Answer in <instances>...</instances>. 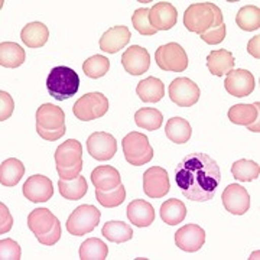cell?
I'll list each match as a JSON object with an SVG mask.
<instances>
[{"label":"cell","mask_w":260,"mask_h":260,"mask_svg":"<svg viewBox=\"0 0 260 260\" xmlns=\"http://www.w3.org/2000/svg\"><path fill=\"white\" fill-rule=\"evenodd\" d=\"M175 182L182 195L197 203L213 200L221 182V171L207 153H189L177 165Z\"/></svg>","instance_id":"cell-1"},{"label":"cell","mask_w":260,"mask_h":260,"mask_svg":"<svg viewBox=\"0 0 260 260\" xmlns=\"http://www.w3.org/2000/svg\"><path fill=\"white\" fill-rule=\"evenodd\" d=\"M223 12L221 9L210 2L194 3L188 6L184 15V25L189 32L203 35L210 29L223 25Z\"/></svg>","instance_id":"cell-2"},{"label":"cell","mask_w":260,"mask_h":260,"mask_svg":"<svg viewBox=\"0 0 260 260\" xmlns=\"http://www.w3.org/2000/svg\"><path fill=\"white\" fill-rule=\"evenodd\" d=\"M49 95L56 102H64L77 94L80 88V77L73 68L59 65L51 70L47 78Z\"/></svg>","instance_id":"cell-3"},{"label":"cell","mask_w":260,"mask_h":260,"mask_svg":"<svg viewBox=\"0 0 260 260\" xmlns=\"http://www.w3.org/2000/svg\"><path fill=\"white\" fill-rule=\"evenodd\" d=\"M121 149L127 164L133 167H142L153 159V148L150 146L146 135L139 132H130L121 140Z\"/></svg>","instance_id":"cell-4"},{"label":"cell","mask_w":260,"mask_h":260,"mask_svg":"<svg viewBox=\"0 0 260 260\" xmlns=\"http://www.w3.org/2000/svg\"><path fill=\"white\" fill-rule=\"evenodd\" d=\"M102 213L94 205L85 204L77 207L67 220V230L73 236H84L95 230L100 223Z\"/></svg>","instance_id":"cell-5"},{"label":"cell","mask_w":260,"mask_h":260,"mask_svg":"<svg viewBox=\"0 0 260 260\" xmlns=\"http://www.w3.org/2000/svg\"><path fill=\"white\" fill-rule=\"evenodd\" d=\"M109 112V100L102 93H87L75 102L73 107L74 116L81 121H91L102 119Z\"/></svg>","instance_id":"cell-6"},{"label":"cell","mask_w":260,"mask_h":260,"mask_svg":"<svg viewBox=\"0 0 260 260\" xmlns=\"http://www.w3.org/2000/svg\"><path fill=\"white\" fill-rule=\"evenodd\" d=\"M155 61L160 70L171 73H184L189 62L185 49L177 42L160 45L155 52Z\"/></svg>","instance_id":"cell-7"},{"label":"cell","mask_w":260,"mask_h":260,"mask_svg":"<svg viewBox=\"0 0 260 260\" xmlns=\"http://www.w3.org/2000/svg\"><path fill=\"white\" fill-rule=\"evenodd\" d=\"M168 93H169L171 100L175 103L178 107H192L200 100L201 90L192 80L186 77H179L169 84Z\"/></svg>","instance_id":"cell-8"},{"label":"cell","mask_w":260,"mask_h":260,"mask_svg":"<svg viewBox=\"0 0 260 260\" xmlns=\"http://www.w3.org/2000/svg\"><path fill=\"white\" fill-rule=\"evenodd\" d=\"M87 150L95 160H110L117 152V140L107 132H95L87 139Z\"/></svg>","instance_id":"cell-9"},{"label":"cell","mask_w":260,"mask_h":260,"mask_svg":"<svg viewBox=\"0 0 260 260\" xmlns=\"http://www.w3.org/2000/svg\"><path fill=\"white\" fill-rule=\"evenodd\" d=\"M254 87H256V83H254L253 74L250 71L243 70V68L232 70L230 73H227V77L224 80L225 91L230 95L239 97V99L250 95L254 90Z\"/></svg>","instance_id":"cell-10"},{"label":"cell","mask_w":260,"mask_h":260,"mask_svg":"<svg viewBox=\"0 0 260 260\" xmlns=\"http://www.w3.org/2000/svg\"><path fill=\"white\" fill-rule=\"evenodd\" d=\"M169 188V177L164 168L152 167L143 174V191L149 198H164Z\"/></svg>","instance_id":"cell-11"},{"label":"cell","mask_w":260,"mask_h":260,"mask_svg":"<svg viewBox=\"0 0 260 260\" xmlns=\"http://www.w3.org/2000/svg\"><path fill=\"white\" fill-rule=\"evenodd\" d=\"M225 211L234 215H243L250 208V195L239 184H230L221 195Z\"/></svg>","instance_id":"cell-12"},{"label":"cell","mask_w":260,"mask_h":260,"mask_svg":"<svg viewBox=\"0 0 260 260\" xmlns=\"http://www.w3.org/2000/svg\"><path fill=\"white\" fill-rule=\"evenodd\" d=\"M121 65L130 75H142L148 73L150 67V55L148 49L139 45H132L121 55Z\"/></svg>","instance_id":"cell-13"},{"label":"cell","mask_w":260,"mask_h":260,"mask_svg":"<svg viewBox=\"0 0 260 260\" xmlns=\"http://www.w3.org/2000/svg\"><path fill=\"white\" fill-rule=\"evenodd\" d=\"M149 22L155 30H169L178 22L177 8L169 2H158L149 9Z\"/></svg>","instance_id":"cell-14"},{"label":"cell","mask_w":260,"mask_h":260,"mask_svg":"<svg viewBox=\"0 0 260 260\" xmlns=\"http://www.w3.org/2000/svg\"><path fill=\"white\" fill-rule=\"evenodd\" d=\"M22 192L30 203H47L54 195V185L49 178L44 175H32L23 184Z\"/></svg>","instance_id":"cell-15"},{"label":"cell","mask_w":260,"mask_h":260,"mask_svg":"<svg viewBox=\"0 0 260 260\" xmlns=\"http://www.w3.org/2000/svg\"><path fill=\"white\" fill-rule=\"evenodd\" d=\"M259 102L253 104H236L229 110V119L234 124L246 126L250 132L259 133Z\"/></svg>","instance_id":"cell-16"},{"label":"cell","mask_w":260,"mask_h":260,"mask_svg":"<svg viewBox=\"0 0 260 260\" xmlns=\"http://www.w3.org/2000/svg\"><path fill=\"white\" fill-rule=\"evenodd\" d=\"M205 243V232L197 224H186L175 233V244L188 253L198 251Z\"/></svg>","instance_id":"cell-17"},{"label":"cell","mask_w":260,"mask_h":260,"mask_svg":"<svg viewBox=\"0 0 260 260\" xmlns=\"http://www.w3.org/2000/svg\"><path fill=\"white\" fill-rule=\"evenodd\" d=\"M65 129V113L55 104L45 103L37 112V130Z\"/></svg>","instance_id":"cell-18"},{"label":"cell","mask_w":260,"mask_h":260,"mask_svg":"<svg viewBox=\"0 0 260 260\" xmlns=\"http://www.w3.org/2000/svg\"><path fill=\"white\" fill-rule=\"evenodd\" d=\"M130 38H132L130 29L127 26L119 25V26H113L109 30H106L100 38L99 45L103 52L116 54L129 44Z\"/></svg>","instance_id":"cell-19"},{"label":"cell","mask_w":260,"mask_h":260,"mask_svg":"<svg viewBox=\"0 0 260 260\" xmlns=\"http://www.w3.org/2000/svg\"><path fill=\"white\" fill-rule=\"evenodd\" d=\"M83 162V146L78 140L68 139L55 150L56 167L71 168Z\"/></svg>","instance_id":"cell-20"},{"label":"cell","mask_w":260,"mask_h":260,"mask_svg":"<svg viewBox=\"0 0 260 260\" xmlns=\"http://www.w3.org/2000/svg\"><path fill=\"white\" fill-rule=\"evenodd\" d=\"M127 218L130 223L136 227H149L155 221V210L153 205L145 200H135L127 205Z\"/></svg>","instance_id":"cell-21"},{"label":"cell","mask_w":260,"mask_h":260,"mask_svg":"<svg viewBox=\"0 0 260 260\" xmlns=\"http://www.w3.org/2000/svg\"><path fill=\"white\" fill-rule=\"evenodd\" d=\"M236 59L230 51L227 49H217L211 51L207 56V68L215 77H223L224 74L234 70Z\"/></svg>","instance_id":"cell-22"},{"label":"cell","mask_w":260,"mask_h":260,"mask_svg":"<svg viewBox=\"0 0 260 260\" xmlns=\"http://www.w3.org/2000/svg\"><path fill=\"white\" fill-rule=\"evenodd\" d=\"M91 182L95 189L102 191H112L121 184V177L119 171L110 165L97 167L91 172Z\"/></svg>","instance_id":"cell-23"},{"label":"cell","mask_w":260,"mask_h":260,"mask_svg":"<svg viewBox=\"0 0 260 260\" xmlns=\"http://www.w3.org/2000/svg\"><path fill=\"white\" fill-rule=\"evenodd\" d=\"M56 221L58 218L48 208H37L29 214L28 227L35 234V237H38L51 232L55 227Z\"/></svg>","instance_id":"cell-24"},{"label":"cell","mask_w":260,"mask_h":260,"mask_svg":"<svg viewBox=\"0 0 260 260\" xmlns=\"http://www.w3.org/2000/svg\"><path fill=\"white\" fill-rule=\"evenodd\" d=\"M136 94L143 103H158L165 95V84L156 77H148L138 84Z\"/></svg>","instance_id":"cell-25"},{"label":"cell","mask_w":260,"mask_h":260,"mask_svg":"<svg viewBox=\"0 0 260 260\" xmlns=\"http://www.w3.org/2000/svg\"><path fill=\"white\" fill-rule=\"evenodd\" d=\"M49 29L41 22H30L23 26L20 32V39L28 48H41L48 42Z\"/></svg>","instance_id":"cell-26"},{"label":"cell","mask_w":260,"mask_h":260,"mask_svg":"<svg viewBox=\"0 0 260 260\" xmlns=\"http://www.w3.org/2000/svg\"><path fill=\"white\" fill-rule=\"evenodd\" d=\"M25 175V165L16 158H9L0 165V182L3 186L18 185Z\"/></svg>","instance_id":"cell-27"},{"label":"cell","mask_w":260,"mask_h":260,"mask_svg":"<svg viewBox=\"0 0 260 260\" xmlns=\"http://www.w3.org/2000/svg\"><path fill=\"white\" fill-rule=\"evenodd\" d=\"M165 135L171 142H174L177 145H184L191 139L192 129H191V124L185 119L172 117L168 120L167 126H165Z\"/></svg>","instance_id":"cell-28"},{"label":"cell","mask_w":260,"mask_h":260,"mask_svg":"<svg viewBox=\"0 0 260 260\" xmlns=\"http://www.w3.org/2000/svg\"><path fill=\"white\" fill-rule=\"evenodd\" d=\"M25 49L16 42H2L0 45V65L5 68H18L25 62Z\"/></svg>","instance_id":"cell-29"},{"label":"cell","mask_w":260,"mask_h":260,"mask_svg":"<svg viewBox=\"0 0 260 260\" xmlns=\"http://www.w3.org/2000/svg\"><path fill=\"white\" fill-rule=\"evenodd\" d=\"M186 217V207L182 201L177 198L167 200L160 205V218L168 225H177L182 223Z\"/></svg>","instance_id":"cell-30"},{"label":"cell","mask_w":260,"mask_h":260,"mask_svg":"<svg viewBox=\"0 0 260 260\" xmlns=\"http://www.w3.org/2000/svg\"><path fill=\"white\" fill-rule=\"evenodd\" d=\"M58 188H59V194L61 197H64L65 200H70V201H77V200H81L84 195L87 194L88 191V185H87V181L85 178L78 175L74 179H61L58 181Z\"/></svg>","instance_id":"cell-31"},{"label":"cell","mask_w":260,"mask_h":260,"mask_svg":"<svg viewBox=\"0 0 260 260\" xmlns=\"http://www.w3.org/2000/svg\"><path fill=\"white\" fill-rule=\"evenodd\" d=\"M102 234L112 243H126L132 240L133 230L129 224L123 221H107L103 225Z\"/></svg>","instance_id":"cell-32"},{"label":"cell","mask_w":260,"mask_h":260,"mask_svg":"<svg viewBox=\"0 0 260 260\" xmlns=\"http://www.w3.org/2000/svg\"><path fill=\"white\" fill-rule=\"evenodd\" d=\"M236 23L239 28L242 30H246V32L257 30L260 28L259 6L247 5V6L242 8L236 15Z\"/></svg>","instance_id":"cell-33"},{"label":"cell","mask_w":260,"mask_h":260,"mask_svg":"<svg viewBox=\"0 0 260 260\" xmlns=\"http://www.w3.org/2000/svg\"><path fill=\"white\" fill-rule=\"evenodd\" d=\"M232 174L240 182H251L254 179H259L260 167L259 164L249 160V159H240L236 160L232 165Z\"/></svg>","instance_id":"cell-34"},{"label":"cell","mask_w":260,"mask_h":260,"mask_svg":"<svg viewBox=\"0 0 260 260\" xmlns=\"http://www.w3.org/2000/svg\"><path fill=\"white\" fill-rule=\"evenodd\" d=\"M109 247L100 239H87L80 247V259L81 260H104L107 259Z\"/></svg>","instance_id":"cell-35"},{"label":"cell","mask_w":260,"mask_h":260,"mask_svg":"<svg viewBox=\"0 0 260 260\" xmlns=\"http://www.w3.org/2000/svg\"><path fill=\"white\" fill-rule=\"evenodd\" d=\"M135 121L142 129L153 132V130L160 129V126L164 123V116L158 109L145 107V109H140L135 113Z\"/></svg>","instance_id":"cell-36"},{"label":"cell","mask_w":260,"mask_h":260,"mask_svg":"<svg viewBox=\"0 0 260 260\" xmlns=\"http://www.w3.org/2000/svg\"><path fill=\"white\" fill-rule=\"evenodd\" d=\"M110 70V59L104 55H93L85 59L83 64L84 74L88 78H102Z\"/></svg>","instance_id":"cell-37"},{"label":"cell","mask_w":260,"mask_h":260,"mask_svg":"<svg viewBox=\"0 0 260 260\" xmlns=\"http://www.w3.org/2000/svg\"><path fill=\"white\" fill-rule=\"evenodd\" d=\"M95 198L97 201L106 207V208H114L119 207L124 203L126 200V189L124 186L119 185L117 188H114L112 191H102V189H95Z\"/></svg>","instance_id":"cell-38"},{"label":"cell","mask_w":260,"mask_h":260,"mask_svg":"<svg viewBox=\"0 0 260 260\" xmlns=\"http://www.w3.org/2000/svg\"><path fill=\"white\" fill-rule=\"evenodd\" d=\"M132 22L135 29L139 32L143 37H153L158 30L152 28L150 22H149V9L148 8H140V9L135 10L133 16H132Z\"/></svg>","instance_id":"cell-39"},{"label":"cell","mask_w":260,"mask_h":260,"mask_svg":"<svg viewBox=\"0 0 260 260\" xmlns=\"http://www.w3.org/2000/svg\"><path fill=\"white\" fill-rule=\"evenodd\" d=\"M20 246L12 239H3L0 242V256L2 260H19L20 259Z\"/></svg>","instance_id":"cell-40"},{"label":"cell","mask_w":260,"mask_h":260,"mask_svg":"<svg viewBox=\"0 0 260 260\" xmlns=\"http://www.w3.org/2000/svg\"><path fill=\"white\" fill-rule=\"evenodd\" d=\"M225 35H227V29H225V23H223V25H220L217 28L207 30L205 34L200 35V38L208 45H217V44L223 42L225 39Z\"/></svg>","instance_id":"cell-41"},{"label":"cell","mask_w":260,"mask_h":260,"mask_svg":"<svg viewBox=\"0 0 260 260\" xmlns=\"http://www.w3.org/2000/svg\"><path fill=\"white\" fill-rule=\"evenodd\" d=\"M0 103H2V110H0V120L5 121L12 116V113L15 110V102L12 99V95L6 91H0Z\"/></svg>","instance_id":"cell-42"},{"label":"cell","mask_w":260,"mask_h":260,"mask_svg":"<svg viewBox=\"0 0 260 260\" xmlns=\"http://www.w3.org/2000/svg\"><path fill=\"white\" fill-rule=\"evenodd\" d=\"M61 224H59V220L56 221L55 227L51 230V232H48L47 234H42V236H38V242L41 243V244H44V246H54L56 243L59 242V239H61Z\"/></svg>","instance_id":"cell-43"},{"label":"cell","mask_w":260,"mask_h":260,"mask_svg":"<svg viewBox=\"0 0 260 260\" xmlns=\"http://www.w3.org/2000/svg\"><path fill=\"white\" fill-rule=\"evenodd\" d=\"M12 225H13V217L10 214L9 208L2 203L0 204V234H6L10 232Z\"/></svg>","instance_id":"cell-44"},{"label":"cell","mask_w":260,"mask_h":260,"mask_svg":"<svg viewBox=\"0 0 260 260\" xmlns=\"http://www.w3.org/2000/svg\"><path fill=\"white\" fill-rule=\"evenodd\" d=\"M81 169H83V162L71 168L56 167V172H58V175H59L61 179H67V181H70V179H74V178L78 177V175H80V172H81Z\"/></svg>","instance_id":"cell-45"},{"label":"cell","mask_w":260,"mask_h":260,"mask_svg":"<svg viewBox=\"0 0 260 260\" xmlns=\"http://www.w3.org/2000/svg\"><path fill=\"white\" fill-rule=\"evenodd\" d=\"M259 45H260V37H253L249 41V44H247V52L250 54L253 58H256V59H259L260 58V51H259Z\"/></svg>","instance_id":"cell-46"}]
</instances>
